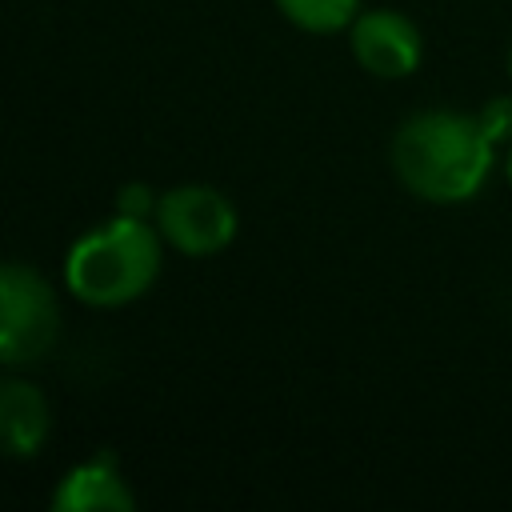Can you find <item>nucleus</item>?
Wrapping results in <instances>:
<instances>
[{
  "instance_id": "nucleus-1",
  "label": "nucleus",
  "mask_w": 512,
  "mask_h": 512,
  "mask_svg": "<svg viewBox=\"0 0 512 512\" xmlns=\"http://www.w3.org/2000/svg\"><path fill=\"white\" fill-rule=\"evenodd\" d=\"M388 156L396 180L412 196L428 204H464L488 184L496 144L488 140L480 116L428 108L400 120Z\"/></svg>"
},
{
  "instance_id": "nucleus-2",
  "label": "nucleus",
  "mask_w": 512,
  "mask_h": 512,
  "mask_svg": "<svg viewBox=\"0 0 512 512\" xmlns=\"http://www.w3.org/2000/svg\"><path fill=\"white\" fill-rule=\"evenodd\" d=\"M160 228L116 212L88 228L64 256V288L88 308H124L160 276Z\"/></svg>"
},
{
  "instance_id": "nucleus-3",
  "label": "nucleus",
  "mask_w": 512,
  "mask_h": 512,
  "mask_svg": "<svg viewBox=\"0 0 512 512\" xmlns=\"http://www.w3.org/2000/svg\"><path fill=\"white\" fill-rule=\"evenodd\" d=\"M60 336V308L52 284L12 260L0 268V360L8 368L40 360Z\"/></svg>"
},
{
  "instance_id": "nucleus-4",
  "label": "nucleus",
  "mask_w": 512,
  "mask_h": 512,
  "mask_svg": "<svg viewBox=\"0 0 512 512\" xmlns=\"http://www.w3.org/2000/svg\"><path fill=\"white\" fill-rule=\"evenodd\" d=\"M152 224L160 228L164 244L176 248L180 256H216L236 240L240 216L236 204L212 188V184H172L156 200Z\"/></svg>"
},
{
  "instance_id": "nucleus-5",
  "label": "nucleus",
  "mask_w": 512,
  "mask_h": 512,
  "mask_svg": "<svg viewBox=\"0 0 512 512\" xmlns=\"http://www.w3.org/2000/svg\"><path fill=\"white\" fill-rule=\"evenodd\" d=\"M348 44H352L356 64L380 80H404L424 60L420 28L404 12H392V8L360 12L348 24Z\"/></svg>"
},
{
  "instance_id": "nucleus-6",
  "label": "nucleus",
  "mask_w": 512,
  "mask_h": 512,
  "mask_svg": "<svg viewBox=\"0 0 512 512\" xmlns=\"http://www.w3.org/2000/svg\"><path fill=\"white\" fill-rule=\"evenodd\" d=\"M52 508L56 512H92V508H116V512H128L136 508V496L116 464L112 452H100V456H88L80 460L52 492Z\"/></svg>"
},
{
  "instance_id": "nucleus-7",
  "label": "nucleus",
  "mask_w": 512,
  "mask_h": 512,
  "mask_svg": "<svg viewBox=\"0 0 512 512\" xmlns=\"http://www.w3.org/2000/svg\"><path fill=\"white\" fill-rule=\"evenodd\" d=\"M0 424H4V448L16 460H28L44 448L48 428H52V412L48 400L36 384L8 376L0 388Z\"/></svg>"
},
{
  "instance_id": "nucleus-8",
  "label": "nucleus",
  "mask_w": 512,
  "mask_h": 512,
  "mask_svg": "<svg viewBox=\"0 0 512 512\" xmlns=\"http://www.w3.org/2000/svg\"><path fill=\"white\" fill-rule=\"evenodd\" d=\"M280 16L300 32H344L360 16V0H276Z\"/></svg>"
},
{
  "instance_id": "nucleus-9",
  "label": "nucleus",
  "mask_w": 512,
  "mask_h": 512,
  "mask_svg": "<svg viewBox=\"0 0 512 512\" xmlns=\"http://www.w3.org/2000/svg\"><path fill=\"white\" fill-rule=\"evenodd\" d=\"M476 116H480V124H484V132L496 148L512 144V96H492Z\"/></svg>"
},
{
  "instance_id": "nucleus-10",
  "label": "nucleus",
  "mask_w": 512,
  "mask_h": 512,
  "mask_svg": "<svg viewBox=\"0 0 512 512\" xmlns=\"http://www.w3.org/2000/svg\"><path fill=\"white\" fill-rule=\"evenodd\" d=\"M156 200H160V196H156L148 184H124V188L116 192V212L152 220V216H156Z\"/></svg>"
},
{
  "instance_id": "nucleus-11",
  "label": "nucleus",
  "mask_w": 512,
  "mask_h": 512,
  "mask_svg": "<svg viewBox=\"0 0 512 512\" xmlns=\"http://www.w3.org/2000/svg\"><path fill=\"white\" fill-rule=\"evenodd\" d=\"M504 176H508V184H512V148H508V156H504Z\"/></svg>"
},
{
  "instance_id": "nucleus-12",
  "label": "nucleus",
  "mask_w": 512,
  "mask_h": 512,
  "mask_svg": "<svg viewBox=\"0 0 512 512\" xmlns=\"http://www.w3.org/2000/svg\"><path fill=\"white\" fill-rule=\"evenodd\" d=\"M508 76H512V48H508Z\"/></svg>"
}]
</instances>
